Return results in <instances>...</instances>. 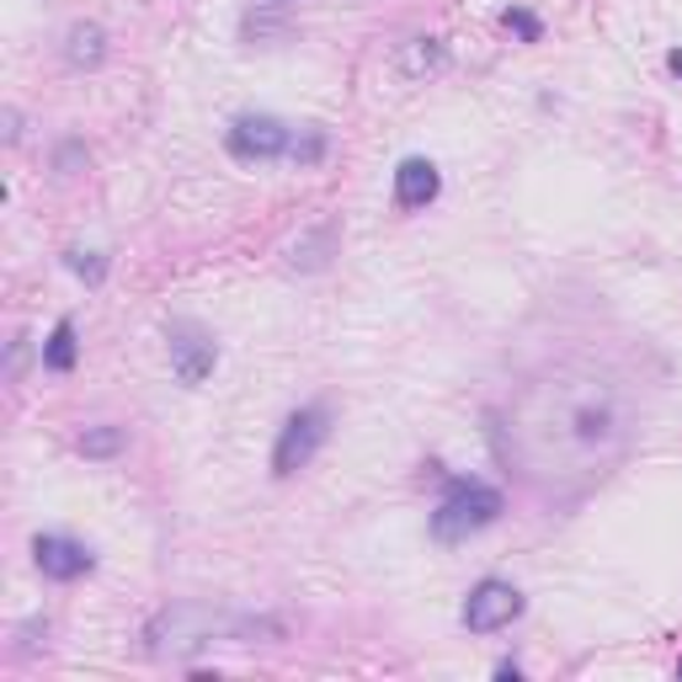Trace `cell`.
Instances as JSON below:
<instances>
[{
  "label": "cell",
  "instance_id": "cell-5",
  "mask_svg": "<svg viewBox=\"0 0 682 682\" xmlns=\"http://www.w3.org/2000/svg\"><path fill=\"white\" fill-rule=\"evenodd\" d=\"M166 347H171V368H177V379L187 389L203 385L208 374H213V363H219V342L198 321H171L166 326Z\"/></svg>",
  "mask_w": 682,
  "mask_h": 682
},
{
  "label": "cell",
  "instance_id": "cell-11",
  "mask_svg": "<svg viewBox=\"0 0 682 682\" xmlns=\"http://www.w3.org/2000/svg\"><path fill=\"white\" fill-rule=\"evenodd\" d=\"M64 60L75 64V70H96V64L107 60V32L96 28V22H75V28L64 32Z\"/></svg>",
  "mask_w": 682,
  "mask_h": 682
},
{
  "label": "cell",
  "instance_id": "cell-15",
  "mask_svg": "<svg viewBox=\"0 0 682 682\" xmlns=\"http://www.w3.org/2000/svg\"><path fill=\"white\" fill-rule=\"evenodd\" d=\"M64 267L75 272V277H86L91 288L107 277V256H96V251H64Z\"/></svg>",
  "mask_w": 682,
  "mask_h": 682
},
{
  "label": "cell",
  "instance_id": "cell-9",
  "mask_svg": "<svg viewBox=\"0 0 682 682\" xmlns=\"http://www.w3.org/2000/svg\"><path fill=\"white\" fill-rule=\"evenodd\" d=\"M336 245H342V235H336V219H315V224H304L294 240H288V272H326L330 256H336Z\"/></svg>",
  "mask_w": 682,
  "mask_h": 682
},
{
  "label": "cell",
  "instance_id": "cell-23",
  "mask_svg": "<svg viewBox=\"0 0 682 682\" xmlns=\"http://www.w3.org/2000/svg\"><path fill=\"white\" fill-rule=\"evenodd\" d=\"M267 6H288V0H267Z\"/></svg>",
  "mask_w": 682,
  "mask_h": 682
},
{
  "label": "cell",
  "instance_id": "cell-1",
  "mask_svg": "<svg viewBox=\"0 0 682 682\" xmlns=\"http://www.w3.org/2000/svg\"><path fill=\"white\" fill-rule=\"evenodd\" d=\"M640 432L634 389L597 357H555L491 416L496 453L544 496H576L619 470Z\"/></svg>",
  "mask_w": 682,
  "mask_h": 682
},
{
  "label": "cell",
  "instance_id": "cell-4",
  "mask_svg": "<svg viewBox=\"0 0 682 682\" xmlns=\"http://www.w3.org/2000/svg\"><path fill=\"white\" fill-rule=\"evenodd\" d=\"M330 438V406H298L288 421H283V432H277V448H272V475L277 480H294L315 453L321 443Z\"/></svg>",
  "mask_w": 682,
  "mask_h": 682
},
{
  "label": "cell",
  "instance_id": "cell-19",
  "mask_svg": "<svg viewBox=\"0 0 682 682\" xmlns=\"http://www.w3.org/2000/svg\"><path fill=\"white\" fill-rule=\"evenodd\" d=\"M22 363H28V336H17V342H11V357H6V379H11V385L22 379Z\"/></svg>",
  "mask_w": 682,
  "mask_h": 682
},
{
  "label": "cell",
  "instance_id": "cell-12",
  "mask_svg": "<svg viewBox=\"0 0 682 682\" xmlns=\"http://www.w3.org/2000/svg\"><path fill=\"white\" fill-rule=\"evenodd\" d=\"M443 64H448L443 38H411V43L400 49V75H406V81H421V75H432V70H443Z\"/></svg>",
  "mask_w": 682,
  "mask_h": 682
},
{
  "label": "cell",
  "instance_id": "cell-6",
  "mask_svg": "<svg viewBox=\"0 0 682 682\" xmlns=\"http://www.w3.org/2000/svg\"><path fill=\"white\" fill-rule=\"evenodd\" d=\"M224 145H230L235 160H277V155L294 149V128L267 118V113H240L224 134Z\"/></svg>",
  "mask_w": 682,
  "mask_h": 682
},
{
  "label": "cell",
  "instance_id": "cell-20",
  "mask_svg": "<svg viewBox=\"0 0 682 682\" xmlns=\"http://www.w3.org/2000/svg\"><path fill=\"white\" fill-rule=\"evenodd\" d=\"M38 634H49V623H22V651H38Z\"/></svg>",
  "mask_w": 682,
  "mask_h": 682
},
{
  "label": "cell",
  "instance_id": "cell-8",
  "mask_svg": "<svg viewBox=\"0 0 682 682\" xmlns=\"http://www.w3.org/2000/svg\"><path fill=\"white\" fill-rule=\"evenodd\" d=\"M32 560H38V570H43L49 581H81L91 565H96V555H91L81 538L38 534V544H32Z\"/></svg>",
  "mask_w": 682,
  "mask_h": 682
},
{
  "label": "cell",
  "instance_id": "cell-17",
  "mask_svg": "<svg viewBox=\"0 0 682 682\" xmlns=\"http://www.w3.org/2000/svg\"><path fill=\"white\" fill-rule=\"evenodd\" d=\"M288 155H294L298 166H315V160L326 155V128H304V139H294Z\"/></svg>",
  "mask_w": 682,
  "mask_h": 682
},
{
  "label": "cell",
  "instance_id": "cell-18",
  "mask_svg": "<svg viewBox=\"0 0 682 682\" xmlns=\"http://www.w3.org/2000/svg\"><path fill=\"white\" fill-rule=\"evenodd\" d=\"M502 28L506 32H517V38H523V43H538V17L534 11H523V6H512V11H502Z\"/></svg>",
  "mask_w": 682,
  "mask_h": 682
},
{
  "label": "cell",
  "instance_id": "cell-13",
  "mask_svg": "<svg viewBox=\"0 0 682 682\" xmlns=\"http://www.w3.org/2000/svg\"><path fill=\"white\" fill-rule=\"evenodd\" d=\"M75 357H81L75 321H60V326L49 330V342H43V368H49V374H70V368H75Z\"/></svg>",
  "mask_w": 682,
  "mask_h": 682
},
{
  "label": "cell",
  "instance_id": "cell-7",
  "mask_svg": "<svg viewBox=\"0 0 682 682\" xmlns=\"http://www.w3.org/2000/svg\"><path fill=\"white\" fill-rule=\"evenodd\" d=\"M523 613V592L512 587V581H480L475 592H470V602H464V629L470 634H496V629H506V623Z\"/></svg>",
  "mask_w": 682,
  "mask_h": 682
},
{
  "label": "cell",
  "instance_id": "cell-22",
  "mask_svg": "<svg viewBox=\"0 0 682 682\" xmlns=\"http://www.w3.org/2000/svg\"><path fill=\"white\" fill-rule=\"evenodd\" d=\"M667 64H672V75H682V49H672V54H667Z\"/></svg>",
  "mask_w": 682,
  "mask_h": 682
},
{
  "label": "cell",
  "instance_id": "cell-16",
  "mask_svg": "<svg viewBox=\"0 0 682 682\" xmlns=\"http://www.w3.org/2000/svg\"><path fill=\"white\" fill-rule=\"evenodd\" d=\"M91 149L81 145V139H60V149H54V171L60 177H75V171H86Z\"/></svg>",
  "mask_w": 682,
  "mask_h": 682
},
{
  "label": "cell",
  "instance_id": "cell-21",
  "mask_svg": "<svg viewBox=\"0 0 682 682\" xmlns=\"http://www.w3.org/2000/svg\"><path fill=\"white\" fill-rule=\"evenodd\" d=\"M6 139H11V145H17V139H22V113H17V107H11V113H6Z\"/></svg>",
  "mask_w": 682,
  "mask_h": 682
},
{
  "label": "cell",
  "instance_id": "cell-2",
  "mask_svg": "<svg viewBox=\"0 0 682 682\" xmlns=\"http://www.w3.org/2000/svg\"><path fill=\"white\" fill-rule=\"evenodd\" d=\"M240 619H230V613H213V608H203V602H171V608H160L155 619L145 623V651L155 655V661H166V655H192L203 651L208 640H235Z\"/></svg>",
  "mask_w": 682,
  "mask_h": 682
},
{
  "label": "cell",
  "instance_id": "cell-3",
  "mask_svg": "<svg viewBox=\"0 0 682 682\" xmlns=\"http://www.w3.org/2000/svg\"><path fill=\"white\" fill-rule=\"evenodd\" d=\"M506 512V496L485 480H448V496L432 512V538L438 544H464L470 534L491 528Z\"/></svg>",
  "mask_w": 682,
  "mask_h": 682
},
{
  "label": "cell",
  "instance_id": "cell-10",
  "mask_svg": "<svg viewBox=\"0 0 682 682\" xmlns=\"http://www.w3.org/2000/svg\"><path fill=\"white\" fill-rule=\"evenodd\" d=\"M438 187H443L438 166H432V160H421V155H411V160H400V166H395V208H406V213H416V208L432 203V198H438Z\"/></svg>",
  "mask_w": 682,
  "mask_h": 682
},
{
  "label": "cell",
  "instance_id": "cell-14",
  "mask_svg": "<svg viewBox=\"0 0 682 682\" xmlns=\"http://www.w3.org/2000/svg\"><path fill=\"white\" fill-rule=\"evenodd\" d=\"M75 448H81L86 459H118L123 448H128V432L113 427V421H102V427H86V432L75 438Z\"/></svg>",
  "mask_w": 682,
  "mask_h": 682
}]
</instances>
